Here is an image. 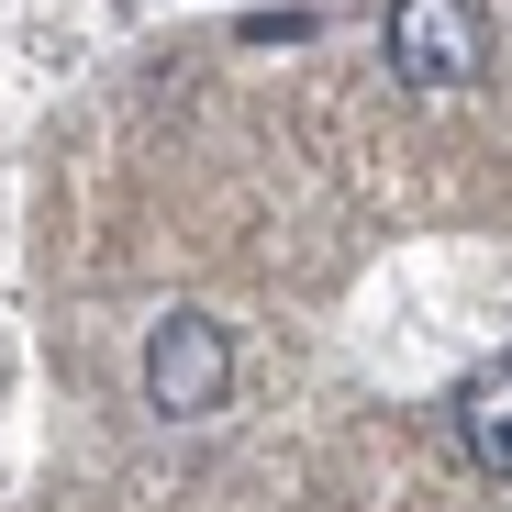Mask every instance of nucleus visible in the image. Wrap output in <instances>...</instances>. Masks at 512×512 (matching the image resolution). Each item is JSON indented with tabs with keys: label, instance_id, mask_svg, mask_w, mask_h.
<instances>
[{
	"label": "nucleus",
	"instance_id": "20e7f679",
	"mask_svg": "<svg viewBox=\"0 0 512 512\" xmlns=\"http://www.w3.org/2000/svg\"><path fill=\"white\" fill-rule=\"evenodd\" d=\"M312 12H245V45H301Z\"/></svg>",
	"mask_w": 512,
	"mask_h": 512
},
{
	"label": "nucleus",
	"instance_id": "f257e3e1",
	"mask_svg": "<svg viewBox=\"0 0 512 512\" xmlns=\"http://www.w3.org/2000/svg\"><path fill=\"white\" fill-rule=\"evenodd\" d=\"M379 56H390L401 90H423V101L479 90V67H490V12H479V0H390Z\"/></svg>",
	"mask_w": 512,
	"mask_h": 512
},
{
	"label": "nucleus",
	"instance_id": "f03ea898",
	"mask_svg": "<svg viewBox=\"0 0 512 512\" xmlns=\"http://www.w3.org/2000/svg\"><path fill=\"white\" fill-rule=\"evenodd\" d=\"M223 390H234V334L212 312H167L145 334V412L201 423V412H223Z\"/></svg>",
	"mask_w": 512,
	"mask_h": 512
},
{
	"label": "nucleus",
	"instance_id": "7ed1b4c3",
	"mask_svg": "<svg viewBox=\"0 0 512 512\" xmlns=\"http://www.w3.org/2000/svg\"><path fill=\"white\" fill-rule=\"evenodd\" d=\"M457 446H468L490 479H512V357H490V368L457 390Z\"/></svg>",
	"mask_w": 512,
	"mask_h": 512
}]
</instances>
